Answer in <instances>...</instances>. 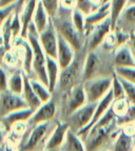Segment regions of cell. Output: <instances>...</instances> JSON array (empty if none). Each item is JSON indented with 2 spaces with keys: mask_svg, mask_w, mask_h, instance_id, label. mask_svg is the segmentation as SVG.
<instances>
[{
  "mask_svg": "<svg viewBox=\"0 0 135 151\" xmlns=\"http://www.w3.org/2000/svg\"><path fill=\"white\" fill-rule=\"evenodd\" d=\"M129 4V0H111L110 2V20L112 31L116 29V25L120 16Z\"/></svg>",
  "mask_w": 135,
  "mask_h": 151,
  "instance_id": "484cf974",
  "label": "cell"
},
{
  "mask_svg": "<svg viewBox=\"0 0 135 151\" xmlns=\"http://www.w3.org/2000/svg\"><path fill=\"white\" fill-rule=\"evenodd\" d=\"M56 112H57V107L55 101H53L52 99L48 103L41 104V106L34 111L33 115L29 119L28 125L30 127H35L40 124L52 122L53 119L55 117Z\"/></svg>",
  "mask_w": 135,
  "mask_h": 151,
  "instance_id": "4fadbf2b",
  "label": "cell"
},
{
  "mask_svg": "<svg viewBox=\"0 0 135 151\" xmlns=\"http://www.w3.org/2000/svg\"><path fill=\"white\" fill-rule=\"evenodd\" d=\"M111 31H112V25H111L110 18H108L107 20L103 21L101 23L94 27L91 30V32L87 35V40H85L87 52H92V51L97 50L100 45H103L106 37Z\"/></svg>",
  "mask_w": 135,
  "mask_h": 151,
  "instance_id": "ba28073f",
  "label": "cell"
},
{
  "mask_svg": "<svg viewBox=\"0 0 135 151\" xmlns=\"http://www.w3.org/2000/svg\"><path fill=\"white\" fill-rule=\"evenodd\" d=\"M39 33L36 30L34 23L30 25L27 34V39L30 42L31 48L33 52V63H32V71L35 74L37 81H41L48 86V77H47V55L45 51L42 50L39 42Z\"/></svg>",
  "mask_w": 135,
  "mask_h": 151,
  "instance_id": "3957f363",
  "label": "cell"
},
{
  "mask_svg": "<svg viewBox=\"0 0 135 151\" xmlns=\"http://www.w3.org/2000/svg\"><path fill=\"white\" fill-rule=\"evenodd\" d=\"M134 136L123 129L114 139L110 151H134Z\"/></svg>",
  "mask_w": 135,
  "mask_h": 151,
  "instance_id": "44dd1931",
  "label": "cell"
},
{
  "mask_svg": "<svg viewBox=\"0 0 135 151\" xmlns=\"http://www.w3.org/2000/svg\"><path fill=\"white\" fill-rule=\"evenodd\" d=\"M99 151H110V150H107V149H101V150H99Z\"/></svg>",
  "mask_w": 135,
  "mask_h": 151,
  "instance_id": "c3c4849f",
  "label": "cell"
},
{
  "mask_svg": "<svg viewBox=\"0 0 135 151\" xmlns=\"http://www.w3.org/2000/svg\"><path fill=\"white\" fill-rule=\"evenodd\" d=\"M131 104L129 103L127 98H120V99H115L113 101L111 109H112L113 113L115 114L116 117H123L126 113L128 112L129 108H130Z\"/></svg>",
  "mask_w": 135,
  "mask_h": 151,
  "instance_id": "f1b7e54d",
  "label": "cell"
},
{
  "mask_svg": "<svg viewBox=\"0 0 135 151\" xmlns=\"http://www.w3.org/2000/svg\"><path fill=\"white\" fill-rule=\"evenodd\" d=\"M65 151H87L85 143L79 136L70 129L65 139Z\"/></svg>",
  "mask_w": 135,
  "mask_h": 151,
  "instance_id": "83f0119b",
  "label": "cell"
},
{
  "mask_svg": "<svg viewBox=\"0 0 135 151\" xmlns=\"http://www.w3.org/2000/svg\"><path fill=\"white\" fill-rule=\"evenodd\" d=\"M111 91H112V93H113L114 101H115V99H120V98L126 97L123 85L120 83L119 77L115 74V72H113V74H112V87H111Z\"/></svg>",
  "mask_w": 135,
  "mask_h": 151,
  "instance_id": "1f68e13d",
  "label": "cell"
},
{
  "mask_svg": "<svg viewBox=\"0 0 135 151\" xmlns=\"http://www.w3.org/2000/svg\"><path fill=\"white\" fill-rule=\"evenodd\" d=\"M31 79V85H32V88L35 92V94L37 95V97L39 98V101L42 104L48 103L49 101L52 99V92L50 91L48 86H45V83H42L41 81H37V79Z\"/></svg>",
  "mask_w": 135,
  "mask_h": 151,
  "instance_id": "4316f807",
  "label": "cell"
},
{
  "mask_svg": "<svg viewBox=\"0 0 135 151\" xmlns=\"http://www.w3.org/2000/svg\"><path fill=\"white\" fill-rule=\"evenodd\" d=\"M15 12L16 5H10V6H5V8H0V27H2L3 23L8 20Z\"/></svg>",
  "mask_w": 135,
  "mask_h": 151,
  "instance_id": "8d00e7d4",
  "label": "cell"
},
{
  "mask_svg": "<svg viewBox=\"0 0 135 151\" xmlns=\"http://www.w3.org/2000/svg\"><path fill=\"white\" fill-rule=\"evenodd\" d=\"M114 72L118 77L135 85V67L127 68H114Z\"/></svg>",
  "mask_w": 135,
  "mask_h": 151,
  "instance_id": "4dcf8cb0",
  "label": "cell"
},
{
  "mask_svg": "<svg viewBox=\"0 0 135 151\" xmlns=\"http://www.w3.org/2000/svg\"><path fill=\"white\" fill-rule=\"evenodd\" d=\"M134 151H135V148H134Z\"/></svg>",
  "mask_w": 135,
  "mask_h": 151,
  "instance_id": "816d5d0a",
  "label": "cell"
},
{
  "mask_svg": "<svg viewBox=\"0 0 135 151\" xmlns=\"http://www.w3.org/2000/svg\"><path fill=\"white\" fill-rule=\"evenodd\" d=\"M74 11H68L59 8L56 16L52 18V22L57 31L58 35L65 38L77 53L85 48L87 38L81 33L78 32L73 24L72 14Z\"/></svg>",
  "mask_w": 135,
  "mask_h": 151,
  "instance_id": "7a4b0ae2",
  "label": "cell"
},
{
  "mask_svg": "<svg viewBox=\"0 0 135 151\" xmlns=\"http://www.w3.org/2000/svg\"><path fill=\"white\" fill-rule=\"evenodd\" d=\"M119 81L123 85L124 91H125V96L131 105H135V85L125 81L119 77Z\"/></svg>",
  "mask_w": 135,
  "mask_h": 151,
  "instance_id": "e575fe53",
  "label": "cell"
},
{
  "mask_svg": "<svg viewBox=\"0 0 135 151\" xmlns=\"http://www.w3.org/2000/svg\"><path fill=\"white\" fill-rule=\"evenodd\" d=\"M81 52L83 51L77 52L73 63L70 65H68L67 68L60 71L59 79H58L57 88L56 89H58L61 93L67 94L74 87L83 83V70L85 56L83 58L81 57L80 56Z\"/></svg>",
  "mask_w": 135,
  "mask_h": 151,
  "instance_id": "277c9868",
  "label": "cell"
},
{
  "mask_svg": "<svg viewBox=\"0 0 135 151\" xmlns=\"http://www.w3.org/2000/svg\"><path fill=\"white\" fill-rule=\"evenodd\" d=\"M9 77H10V74L8 70L0 65V93L8 91Z\"/></svg>",
  "mask_w": 135,
  "mask_h": 151,
  "instance_id": "74e56055",
  "label": "cell"
},
{
  "mask_svg": "<svg viewBox=\"0 0 135 151\" xmlns=\"http://www.w3.org/2000/svg\"><path fill=\"white\" fill-rule=\"evenodd\" d=\"M38 0H28L24 3L21 10L18 12L20 18V22L22 25V32H21V37L27 38V34L30 25L33 23V17L35 13L36 6H37Z\"/></svg>",
  "mask_w": 135,
  "mask_h": 151,
  "instance_id": "e0dca14e",
  "label": "cell"
},
{
  "mask_svg": "<svg viewBox=\"0 0 135 151\" xmlns=\"http://www.w3.org/2000/svg\"><path fill=\"white\" fill-rule=\"evenodd\" d=\"M85 104H88L87 95H85V89H83V85L81 83L65 94V114L69 116L73 112H75L76 110L85 106Z\"/></svg>",
  "mask_w": 135,
  "mask_h": 151,
  "instance_id": "7c38bea8",
  "label": "cell"
},
{
  "mask_svg": "<svg viewBox=\"0 0 135 151\" xmlns=\"http://www.w3.org/2000/svg\"><path fill=\"white\" fill-rule=\"evenodd\" d=\"M38 1L42 4V6L47 11V13L49 14L51 19L55 17L58 10H59L60 0H38Z\"/></svg>",
  "mask_w": 135,
  "mask_h": 151,
  "instance_id": "d6a6232c",
  "label": "cell"
},
{
  "mask_svg": "<svg viewBox=\"0 0 135 151\" xmlns=\"http://www.w3.org/2000/svg\"><path fill=\"white\" fill-rule=\"evenodd\" d=\"M88 104H97L111 91L112 75L99 76L83 83Z\"/></svg>",
  "mask_w": 135,
  "mask_h": 151,
  "instance_id": "5b68a950",
  "label": "cell"
},
{
  "mask_svg": "<svg viewBox=\"0 0 135 151\" xmlns=\"http://www.w3.org/2000/svg\"><path fill=\"white\" fill-rule=\"evenodd\" d=\"M77 10L83 13L85 16L90 15L91 13L94 12L90 0H77Z\"/></svg>",
  "mask_w": 135,
  "mask_h": 151,
  "instance_id": "f35d334b",
  "label": "cell"
},
{
  "mask_svg": "<svg viewBox=\"0 0 135 151\" xmlns=\"http://www.w3.org/2000/svg\"><path fill=\"white\" fill-rule=\"evenodd\" d=\"M0 48H4V39H3V33L1 27H0Z\"/></svg>",
  "mask_w": 135,
  "mask_h": 151,
  "instance_id": "ee69618b",
  "label": "cell"
},
{
  "mask_svg": "<svg viewBox=\"0 0 135 151\" xmlns=\"http://www.w3.org/2000/svg\"><path fill=\"white\" fill-rule=\"evenodd\" d=\"M16 151H25V150H24L23 148H21V147H20V148H19V149H17Z\"/></svg>",
  "mask_w": 135,
  "mask_h": 151,
  "instance_id": "7dc6e473",
  "label": "cell"
},
{
  "mask_svg": "<svg viewBox=\"0 0 135 151\" xmlns=\"http://www.w3.org/2000/svg\"><path fill=\"white\" fill-rule=\"evenodd\" d=\"M43 151H53V150H47V149H45Z\"/></svg>",
  "mask_w": 135,
  "mask_h": 151,
  "instance_id": "681fc988",
  "label": "cell"
},
{
  "mask_svg": "<svg viewBox=\"0 0 135 151\" xmlns=\"http://www.w3.org/2000/svg\"><path fill=\"white\" fill-rule=\"evenodd\" d=\"M119 20H124L125 23L132 24L135 28V4L128 5L126 10L124 11V13L121 14V16H120Z\"/></svg>",
  "mask_w": 135,
  "mask_h": 151,
  "instance_id": "d590c367",
  "label": "cell"
},
{
  "mask_svg": "<svg viewBox=\"0 0 135 151\" xmlns=\"http://www.w3.org/2000/svg\"><path fill=\"white\" fill-rule=\"evenodd\" d=\"M135 123V105H131L128 112L123 116L117 119V125L119 127H127Z\"/></svg>",
  "mask_w": 135,
  "mask_h": 151,
  "instance_id": "836d02e7",
  "label": "cell"
},
{
  "mask_svg": "<svg viewBox=\"0 0 135 151\" xmlns=\"http://www.w3.org/2000/svg\"><path fill=\"white\" fill-rule=\"evenodd\" d=\"M76 51L73 49V47L65 40V38L58 35V47H57V56L56 60L59 65L60 69L67 68L70 65L75 59Z\"/></svg>",
  "mask_w": 135,
  "mask_h": 151,
  "instance_id": "9a60e30c",
  "label": "cell"
},
{
  "mask_svg": "<svg viewBox=\"0 0 135 151\" xmlns=\"http://www.w3.org/2000/svg\"><path fill=\"white\" fill-rule=\"evenodd\" d=\"M24 72L21 69L13 71V73L10 74V77H9L8 90L14 94L21 95L24 87Z\"/></svg>",
  "mask_w": 135,
  "mask_h": 151,
  "instance_id": "cb8c5ba5",
  "label": "cell"
},
{
  "mask_svg": "<svg viewBox=\"0 0 135 151\" xmlns=\"http://www.w3.org/2000/svg\"><path fill=\"white\" fill-rule=\"evenodd\" d=\"M59 65H58L56 58H52L47 56V77H48V87L51 92H55L57 88L58 79L60 74Z\"/></svg>",
  "mask_w": 135,
  "mask_h": 151,
  "instance_id": "7402d4cb",
  "label": "cell"
},
{
  "mask_svg": "<svg viewBox=\"0 0 135 151\" xmlns=\"http://www.w3.org/2000/svg\"><path fill=\"white\" fill-rule=\"evenodd\" d=\"M113 65L114 68L135 67V57L127 43L116 49L113 58Z\"/></svg>",
  "mask_w": 135,
  "mask_h": 151,
  "instance_id": "ac0fdd59",
  "label": "cell"
},
{
  "mask_svg": "<svg viewBox=\"0 0 135 151\" xmlns=\"http://www.w3.org/2000/svg\"><path fill=\"white\" fill-rule=\"evenodd\" d=\"M131 4H135V0H129V4L128 5H131Z\"/></svg>",
  "mask_w": 135,
  "mask_h": 151,
  "instance_id": "bcb514c9",
  "label": "cell"
},
{
  "mask_svg": "<svg viewBox=\"0 0 135 151\" xmlns=\"http://www.w3.org/2000/svg\"><path fill=\"white\" fill-rule=\"evenodd\" d=\"M28 123H18L11 128V132L14 136H22L28 129Z\"/></svg>",
  "mask_w": 135,
  "mask_h": 151,
  "instance_id": "ab89813d",
  "label": "cell"
},
{
  "mask_svg": "<svg viewBox=\"0 0 135 151\" xmlns=\"http://www.w3.org/2000/svg\"><path fill=\"white\" fill-rule=\"evenodd\" d=\"M110 18V3H106L103 6L85 16V37L94 27Z\"/></svg>",
  "mask_w": 135,
  "mask_h": 151,
  "instance_id": "d6986e66",
  "label": "cell"
},
{
  "mask_svg": "<svg viewBox=\"0 0 135 151\" xmlns=\"http://www.w3.org/2000/svg\"><path fill=\"white\" fill-rule=\"evenodd\" d=\"M113 101H114V97H113L112 91H110L105 97L101 98V99L98 101L97 105H96L95 111H94V114H93L92 121L90 122V124H89L85 128H83V130H80L79 132L76 133L80 139H83V141L85 139V137L88 136V134H89V132L91 131V129L95 126L96 124L100 121V119H101V117L107 113L108 111H109V109H110L111 106H112Z\"/></svg>",
  "mask_w": 135,
  "mask_h": 151,
  "instance_id": "30bf717a",
  "label": "cell"
},
{
  "mask_svg": "<svg viewBox=\"0 0 135 151\" xmlns=\"http://www.w3.org/2000/svg\"><path fill=\"white\" fill-rule=\"evenodd\" d=\"M33 109L31 108H24L21 109V110H17L15 112H12V113L8 114L6 116L2 117V124L3 126L5 127V129L8 131L11 130L14 125L18 123H28L29 119H31V116L34 113Z\"/></svg>",
  "mask_w": 135,
  "mask_h": 151,
  "instance_id": "ffe728a7",
  "label": "cell"
},
{
  "mask_svg": "<svg viewBox=\"0 0 135 151\" xmlns=\"http://www.w3.org/2000/svg\"><path fill=\"white\" fill-rule=\"evenodd\" d=\"M117 125V117L113 113L112 109H109L100 121L91 129L88 136L83 141L87 151H99L103 149L105 145L114 137V134L119 132Z\"/></svg>",
  "mask_w": 135,
  "mask_h": 151,
  "instance_id": "6da1fadb",
  "label": "cell"
},
{
  "mask_svg": "<svg viewBox=\"0 0 135 151\" xmlns=\"http://www.w3.org/2000/svg\"><path fill=\"white\" fill-rule=\"evenodd\" d=\"M0 151H6V145L5 144H1L0 145Z\"/></svg>",
  "mask_w": 135,
  "mask_h": 151,
  "instance_id": "f6af8a7d",
  "label": "cell"
},
{
  "mask_svg": "<svg viewBox=\"0 0 135 151\" xmlns=\"http://www.w3.org/2000/svg\"><path fill=\"white\" fill-rule=\"evenodd\" d=\"M96 51L87 52L85 63H83V83H85L87 81H90L92 78L99 77V76H97V73L100 68V58Z\"/></svg>",
  "mask_w": 135,
  "mask_h": 151,
  "instance_id": "2e32d148",
  "label": "cell"
},
{
  "mask_svg": "<svg viewBox=\"0 0 135 151\" xmlns=\"http://www.w3.org/2000/svg\"><path fill=\"white\" fill-rule=\"evenodd\" d=\"M21 96L23 97L24 101L27 103L29 108L33 109V110H36L41 106V101H39V98L37 97V95L35 94L34 90L32 88V85H31V79L28 75L24 76V87H23V91Z\"/></svg>",
  "mask_w": 135,
  "mask_h": 151,
  "instance_id": "603a6c76",
  "label": "cell"
},
{
  "mask_svg": "<svg viewBox=\"0 0 135 151\" xmlns=\"http://www.w3.org/2000/svg\"><path fill=\"white\" fill-rule=\"evenodd\" d=\"M55 126L52 127V122L45 124H40L35 127H32L30 134H29L28 139L23 144L21 148H23L25 151H34L37 149V147L40 146V144L42 142H47L50 134L52 133L53 129Z\"/></svg>",
  "mask_w": 135,
  "mask_h": 151,
  "instance_id": "52a82bcc",
  "label": "cell"
},
{
  "mask_svg": "<svg viewBox=\"0 0 135 151\" xmlns=\"http://www.w3.org/2000/svg\"><path fill=\"white\" fill-rule=\"evenodd\" d=\"M51 20H52V19H51V17L49 16L48 13H47V11L45 10L42 4L38 1L35 13H34V17H33V23L35 25L37 32L38 33L42 32V31L49 25Z\"/></svg>",
  "mask_w": 135,
  "mask_h": 151,
  "instance_id": "d4e9b609",
  "label": "cell"
},
{
  "mask_svg": "<svg viewBox=\"0 0 135 151\" xmlns=\"http://www.w3.org/2000/svg\"><path fill=\"white\" fill-rule=\"evenodd\" d=\"M127 45H129L131 52H132L135 57V32L134 31H132V32L129 34V39H128Z\"/></svg>",
  "mask_w": 135,
  "mask_h": 151,
  "instance_id": "b9f144b4",
  "label": "cell"
},
{
  "mask_svg": "<svg viewBox=\"0 0 135 151\" xmlns=\"http://www.w3.org/2000/svg\"><path fill=\"white\" fill-rule=\"evenodd\" d=\"M29 108L21 95L14 94L10 91L0 93V119L17 110Z\"/></svg>",
  "mask_w": 135,
  "mask_h": 151,
  "instance_id": "9c48e42d",
  "label": "cell"
},
{
  "mask_svg": "<svg viewBox=\"0 0 135 151\" xmlns=\"http://www.w3.org/2000/svg\"><path fill=\"white\" fill-rule=\"evenodd\" d=\"M134 144H135V136H134Z\"/></svg>",
  "mask_w": 135,
  "mask_h": 151,
  "instance_id": "f907efd6",
  "label": "cell"
},
{
  "mask_svg": "<svg viewBox=\"0 0 135 151\" xmlns=\"http://www.w3.org/2000/svg\"><path fill=\"white\" fill-rule=\"evenodd\" d=\"M59 8L68 11H74L77 9V0H60Z\"/></svg>",
  "mask_w": 135,
  "mask_h": 151,
  "instance_id": "60d3db41",
  "label": "cell"
},
{
  "mask_svg": "<svg viewBox=\"0 0 135 151\" xmlns=\"http://www.w3.org/2000/svg\"><path fill=\"white\" fill-rule=\"evenodd\" d=\"M72 21L76 30L85 36V15L76 9L72 14ZM87 38V37H85Z\"/></svg>",
  "mask_w": 135,
  "mask_h": 151,
  "instance_id": "f546056e",
  "label": "cell"
},
{
  "mask_svg": "<svg viewBox=\"0 0 135 151\" xmlns=\"http://www.w3.org/2000/svg\"><path fill=\"white\" fill-rule=\"evenodd\" d=\"M39 42L42 50L47 56L52 58H56L57 56V47H58V33L52 20L49 25L41 33H39Z\"/></svg>",
  "mask_w": 135,
  "mask_h": 151,
  "instance_id": "8fae6325",
  "label": "cell"
},
{
  "mask_svg": "<svg viewBox=\"0 0 135 151\" xmlns=\"http://www.w3.org/2000/svg\"><path fill=\"white\" fill-rule=\"evenodd\" d=\"M96 105L97 104H85L83 107L79 108L68 116L67 123L69 124L70 129L73 132L77 133L90 124L94 111H95Z\"/></svg>",
  "mask_w": 135,
  "mask_h": 151,
  "instance_id": "8992f818",
  "label": "cell"
},
{
  "mask_svg": "<svg viewBox=\"0 0 135 151\" xmlns=\"http://www.w3.org/2000/svg\"><path fill=\"white\" fill-rule=\"evenodd\" d=\"M18 0H0V8H5L10 5H16Z\"/></svg>",
  "mask_w": 135,
  "mask_h": 151,
  "instance_id": "7bdbcfd3",
  "label": "cell"
},
{
  "mask_svg": "<svg viewBox=\"0 0 135 151\" xmlns=\"http://www.w3.org/2000/svg\"><path fill=\"white\" fill-rule=\"evenodd\" d=\"M69 131H70V126L67 122L57 123L55 125V128L53 129L52 133L50 134V136L45 142V149L57 151L62 145H65Z\"/></svg>",
  "mask_w": 135,
  "mask_h": 151,
  "instance_id": "5bb4252c",
  "label": "cell"
}]
</instances>
